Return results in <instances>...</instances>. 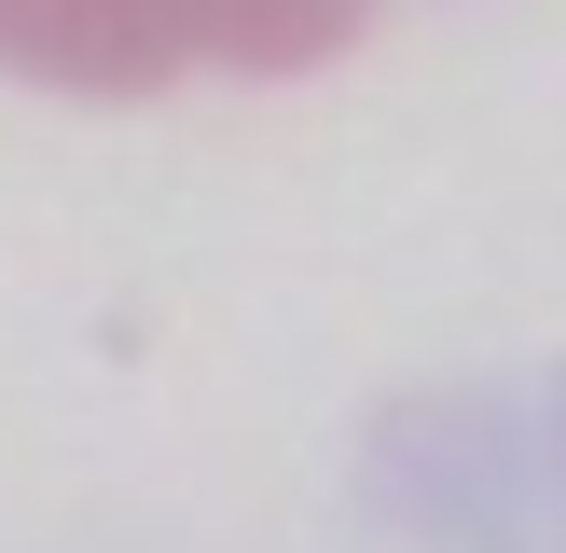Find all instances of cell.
I'll list each match as a JSON object with an SVG mask.
<instances>
[{
    "label": "cell",
    "instance_id": "6da1fadb",
    "mask_svg": "<svg viewBox=\"0 0 566 553\" xmlns=\"http://www.w3.org/2000/svg\"><path fill=\"white\" fill-rule=\"evenodd\" d=\"M374 28V0H0V70L55 97H180L276 83Z\"/></svg>",
    "mask_w": 566,
    "mask_h": 553
}]
</instances>
